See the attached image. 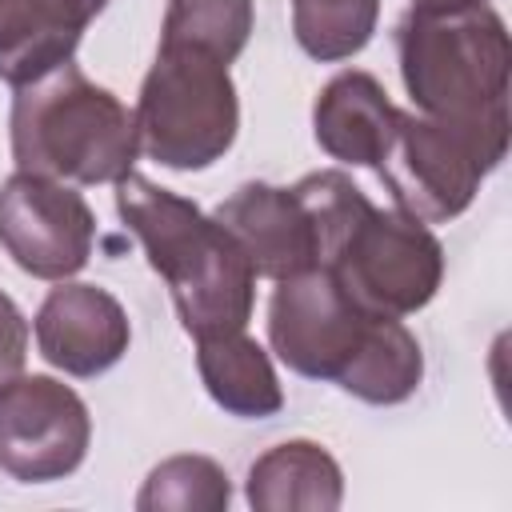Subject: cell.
Instances as JSON below:
<instances>
[{"label": "cell", "mask_w": 512, "mask_h": 512, "mask_svg": "<svg viewBox=\"0 0 512 512\" xmlns=\"http://www.w3.org/2000/svg\"><path fill=\"white\" fill-rule=\"evenodd\" d=\"M116 212L144 244L152 272L168 284L188 336L236 332L248 324L256 272L216 216L140 172L116 180Z\"/></svg>", "instance_id": "cell-1"}, {"label": "cell", "mask_w": 512, "mask_h": 512, "mask_svg": "<svg viewBox=\"0 0 512 512\" xmlns=\"http://www.w3.org/2000/svg\"><path fill=\"white\" fill-rule=\"evenodd\" d=\"M8 136L20 172L64 184H116L140 156L132 108L88 80L76 60L16 88Z\"/></svg>", "instance_id": "cell-2"}, {"label": "cell", "mask_w": 512, "mask_h": 512, "mask_svg": "<svg viewBox=\"0 0 512 512\" xmlns=\"http://www.w3.org/2000/svg\"><path fill=\"white\" fill-rule=\"evenodd\" d=\"M400 80L424 116L480 124L508 116L512 44L496 8H412L396 24Z\"/></svg>", "instance_id": "cell-3"}, {"label": "cell", "mask_w": 512, "mask_h": 512, "mask_svg": "<svg viewBox=\"0 0 512 512\" xmlns=\"http://www.w3.org/2000/svg\"><path fill=\"white\" fill-rule=\"evenodd\" d=\"M132 116L144 156L176 172H200L236 144L240 100L232 72L208 52L160 44Z\"/></svg>", "instance_id": "cell-4"}, {"label": "cell", "mask_w": 512, "mask_h": 512, "mask_svg": "<svg viewBox=\"0 0 512 512\" xmlns=\"http://www.w3.org/2000/svg\"><path fill=\"white\" fill-rule=\"evenodd\" d=\"M508 152V116L460 124L424 112H400L388 152L376 172L396 208L424 220H456L480 192V180Z\"/></svg>", "instance_id": "cell-5"}, {"label": "cell", "mask_w": 512, "mask_h": 512, "mask_svg": "<svg viewBox=\"0 0 512 512\" xmlns=\"http://www.w3.org/2000/svg\"><path fill=\"white\" fill-rule=\"evenodd\" d=\"M324 268L364 312L412 316L444 280V248L424 220L368 204Z\"/></svg>", "instance_id": "cell-6"}, {"label": "cell", "mask_w": 512, "mask_h": 512, "mask_svg": "<svg viewBox=\"0 0 512 512\" xmlns=\"http://www.w3.org/2000/svg\"><path fill=\"white\" fill-rule=\"evenodd\" d=\"M372 312H364L328 268H308L276 280L268 300V344L304 380H340L356 360Z\"/></svg>", "instance_id": "cell-7"}, {"label": "cell", "mask_w": 512, "mask_h": 512, "mask_svg": "<svg viewBox=\"0 0 512 512\" xmlns=\"http://www.w3.org/2000/svg\"><path fill=\"white\" fill-rule=\"evenodd\" d=\"M92 444V416L76 388L56 376H16L0 388V472L20 484L72 476Z\"/></svg>", "instance_id": "cell-8"}, {"label": "cell", "mask_w": 512, "mask_h": 512, "mask_svg": "<svg viewBox=\"0 0 512 512\" xmlns=\"http://www.w3.org/2000/svg\"><path fill=\"white\" fill-rule=\"evenodd\" d=\"M96 244V216L88 200L52 176L12 172L0 184V248L36 280L76 276Z\"/></svg>", "instance_id": "cell-9"}, {"label": "cell", "mask_w": 512, "mask_h": 512, "mask_svg": "<svg viewBox=\"0 0 512 512\" xmlns=\"http://www.w3.org/2000/svg\"><path fill=\"white\" fill-rule=\"evenodd\" d=\"M32 332L40 356L80 380L116 368L132 344L124 304L108 288L84 280H56L32 320Z\"/></svg>", "instance_id": "cell-10"}, {"label": "cell", "mask_w": 512, "mask_h": 512, "mask_svg": "<svg viewBox=\"0 0 512 512\" xmlns=\"http://www.w3.org/2000/svg\"><path fill=\"white\" fill-rule=\"evenodd\" d=\"M212 216L240 244L252 272L264 280H284L320 268L316 224L292 188L248 180L224 204H216Z\"/></svg>", "instance_id": "cell-11"}, {"label": "cell", "mask_w": 512, "mask_h": 512, "mask_svg": "<svg viewBox=\"0 0 512 512\" xmlns=\"http://www.w3.org/2000/svg\"><path fill=\"white\" fill-rule=\"evenodd\" d=\"M400 108L388 100L384 84L372 72L344 68L336 72L316 104H312V136L316 144L352 168H376L392 144Z\"/></svg>", "instance_id": "cell-12"}, {"label": "cell", "mask_w": 512, "mask_h": 512, "mask_svg": "<svg viewBox=\"0 0 512 512\" xmlns=\"http://www.w3.org/2000/svg\"><path fill=\"white\" fill-rule=\"evenodd\" d=\"M92 20L80 0H0V80L20 88L72 60Z\"/></svg>", "instance_id": "cell-13"}, {"label": "cell", "mask_w": 512, "mask_h": 512, "mask_svg": "<svg viewBox=\"0 0 512 512\" xmlns=\"http://www.w3.org/2000/svg\"><path fill=\"white\" fill-rule=\"evenodd\" d=\"M244 496L256 512H332L344 500V472L316 440H284L248 468Z\"/></svg>", "instance_id": "cell-14"}, {"label": "cell", "mask_w": 512, "mask_h": 512, "mask_svg": "<svg viewBox=\"0 0 512 512\" xmlns=\"http://www.w3.org/2000/svg\"><path fill=\"white\" fill-rule=\"evenodd\" d=\"M196 368L208 396L240 420H264L284 408V388L272 368V356L244 332L196 336Z\"/></svg>", "instance_id": "cell-15"}, {"label": "cell", "mask_w": 512, "mask_h": 512, "mask_svg": "<svg viewBox=\"0 0 512 512\" xmlns=\"http://www.w3.org/2000/svg\"><path fill=\"white\" fill-rule=\"evenodd\" d=\"M420 380H424L420 340L400 324V316H376L356 360L344 368L336 388H344L364 404L388 408V404H404L420 388Z\"/></svg>", "instance_id": "cell-16"}, {"label": "cell", "mask_w": 512, "mask_h": 512, "mask_svg": "<svg viewBox=\"0 0 512 512\" xmlns=\"http://www.w3.org/2000/svg\"><path fill=\"white\" fill-rule=\"evenodd\" d=\"M252 36V0H168L160 44L196 48L232 64Z\"/></svg>", "instance_id": "cell-17"}, {"label": "cell", "mask_w": 512, "mask_h": 512, "mask_svg": "<svg viewBox=\"0 0 512 512\" xmlns=\"http://www.w3.org/2000/svg\"><path fill=\"white\" fill-rule=\"evenodd\" d=\"M380 20V0H292V36L320 60L336 64L356 56Z\"/></svg>", "instance_id": "cell-18"}, {"label": "cell", "mask_w": 512, "mask_h": 512, "mask_svg": "<svg viewBox=\"0 0 512 512\" xmlns=\"http://www.w3.org/2000/svg\"><path fill=\"white\" fill-rule=\"evenodd\" d=\"M228 504H232L228 472L212 456H196V452L160 460L136 496L140 512H224Z\"/></svg>", "instance_id": "cell-19"}, {"label": "cell", "mask_w": 512, "mask_h": 512, "mask_svg": "<svg viewBox=\"0 0 512 512\" xmlns=\"http://www.w3.org/2000/svg\"><path fill=\"white\" fill-rule=\"evenodd\" d=\"M28 360V320L8 292H0V388L24 372Z\"/></svg>", "instance_id": "cell-20"}, {"label": "cell", "mask_w": 512, "mask_h": 512, "mask_svg": "<svg viewBox=\"0 0 512 512\" xmlns=\"http://www.w3.org/2000/svg\"><path fill=\"white\" fill-rule=\"evenodd\" d=\"M412 8H452V4H488V0H408Z\"/></svg>", "instance_id": "cell-21"}, {"label": "cell", "mask_w": 512, "mask_h": 512, "mask_svg": "<svg viewBox=\"0 0 512 512\" xmlns=\"http://www.w3.org/2000/svg\"><path fill=\"white\" fill-rule=\"evenodd\" d=\"M80 4H84V8H88V12H92V16H100V12H104V4H108V0H80Z\"/></svg>", "instance_id": "cell-22"}]
</instances>
